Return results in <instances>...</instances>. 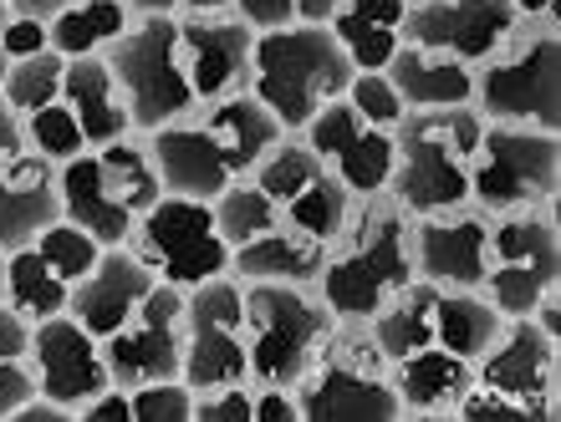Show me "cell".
I'll use <instances>...</instances> for the list:
<instances>
[{
	"instance_id": "cell-10",
	"label": "cell",
	"mask_w": 561,
	"mask_h": 422,
	"mask_svg": "<svg viewBox=\"0 0 561 422\" xmlns=\"http://www.w3.org/2000/svg\"><path fill=\"white\" fill-rule=\"evenodd\" d=\"M495 306L474 291H449L434 280H409L378 316L368 320L383 356H409V351H455L465 362H480L490 336L501 331Z\"/></svg>"
},
{
	"instance_id": "cell-35",
	"label": "cell",
	"mask_w": 561,
	"mask_h": 422,
	"mask_svg": "<svg viewBox=\"0 0 561 422\" xmlns=\"http://www.w3.org/2000/svg\"><path fill=\"white\" fill-rule=\"evenodd\" d=\"M255 392L251 382H225V387H199L194 392L190 422H251Z\"/></svg>"
},
{
	"instance_id": "cell-33",
	"label": "cell",
	"mask_w": 561,
	"mask_h": 422,
	"mask_svg": "<svg viewBox=\"0 0 561 422\" xmlns=\"http://www.w3.org/2000/svg\"><path fill=\"white\" fill-rule=\"evenodd\" d=\"M347 103L357 107V113L368 117L373 128H399L403 117H409V103L399 97V87L388 82L383 72H353V82H347V92H342Z\"/></svg>"
},
{
	"instance_id": "cell-24",
	"label": "cell",
	"mask_w": 561,
	"mask_h": 422,
	"mask_svg": "<svg viewBox=\"0 0 561 422\" xmlns=\"http://www.w3.org/2000/svg\"><path fill=\"white\" fill-rule=\"evenodd\" d=\"M393 392H399L403 422H449L455 402L474 382V362L455 351H409L393 356Z\"/></svg>"
},
{
	"instance_id": "cell-6",
	"label": "cell",
	"mask_w": 561,
	"mask_h": 422,
	"mask_svg": "<svg viewBox=\"0 0 561 422\" xmlns=\"http://www.w3.org/2000/svg\"><path fill=\"white\" fill-rule=\"evenodd\" d=\"M353 72L357 67L327 26L261 31L251 46V97L286 132H301L327 103H337Z\"/></svg>"
},
{
	"instance_id": "cell-26",
	"label": "cell",
	"mask_w": 561,
	"mask_h": 422,
	"mask_svg": "<svg viewBox=\"0 0 561 422\" xmlns=\"http://www.w3.org/2000/svg\"><path fill=\"white\" fill-rule=\"evenodd\" d=\"M383 77L399 87L409 113H419V107H470L474 97V67L444 57L434 46L403 42L393 51V61L383 67Z\"/></svg>"
},
{
	"instance_id": "cell-11",
	"label": "cell",
	"mask_w": 561,
	"mask_h": 422,
	"mask_svg": "<svg viewBox=\"0 0 561 422\" xmlns=\"http://www.w3.org/2000/svg\"><path fill=\"white\" fill-rule=\"evenodd\" d=\"M245 291V366L251 382L296 387L311 366L322 336L332 331V310L317 285H280V280H240Z\"/></svg>"
},
{
	"instance_id": "cell-12",
	"label": "cell",
	"mask_w": 561,
	"mask_h": 422,
	"mask_svg": "<svg viewBox=\"0 0 561 422\" xmlns=\"http://www.w3.org/2000/svg\"><path fill=\"white\" fill-rule=\"evenodd\" d=\"M470 204L490 214L561 204V132L485 122L470 163Z\"/></svg>"
},
{
	"instance_id": "cell-36",
	"label": "cell",
	"mask_w": 561,
	"mask_h": 422,
	"mask_svg": "<svg viewBox=\"0 0 561 422\" xmlns=\"http://www.w3.org/2000/svg\"><path fill=\"white\" fill-rule=\"evenodd\" d=\"M36 397V372H31V356H11L0 362V422H11L15 412Z\"/></svg>"
},
{
	"instance_id": "cell-49",
	"label": "cell",
	"mask_w": 561,
	"mask_h": 422,
	"mask_svg": "<svg viewBox=\"0 0 561 422\" xmlns=\"http://www.w3.org/2000/svg\"><path fill=\"white\" fill-rule=\"evenodd\" d=\"M5 72H11V57L0 51V87H5Z\"/></svg>"
},
{
	"instance_id": "cell-8",
	"label": "cell",
	"mask_w": 561,
	"mask_h": 422,
	"mask_svg": "<svg viewBox=\"0 0 561 422\" xmlns=\"http://www.w3.org/2000/svg\"><path fill=\"white\" fill-rule=\"evenodd\" d=\"M485 117L474 107H419L393 128V184L388 194L409 214L470 199V163Z\"/></svg>"
},
{
	"instance_id": "cell-31",
	"label": "cell",
	"mask_w": 561,
	"mask_h": 422,
	"mask_svg": "<svg viewBox=\"0 0 561 422\" xmlns=\"http://www.w3.org/2000/svg\"><path fill=\"white\" fill-rule=\"evenodd\" d=\"M61 77H67V57H61L57 46H46V51H36V57L11 61L0 97H5V103H11L21 117H26V113H36V107L57 103V97H61Z\"/></svg>"
},
{
	"instance_id": "cell-28",
	"label": "cell",
	"mask_w": 561,
	"mask_h": 422,
	"mask_svg": "<svg viewBox=\"0 0 561 422\" xmlns=\"http://www.w3.org/2000/svg\"><path fill=\"white\" fill-rule=\"evenodd\" d=\"M327 245L291 230H271L251 245L230 249V276L236 280H280V285H317Z\"/></svg>"
},
{
	"instance_id": "cell-18",
	"label": "cell",
	"mask_w": 561,
	"mask_h": 422,
	"mask_svg": "<svg viewBox=\"0 0 561 422\" xmlns=\"http://www.w3.org/2000/svg\"><path fill=\"white\" fill-rule=\"evenodd\" d=\"M301 138H307L311 153L342 178V189L353 194V199L388 194V184H393V132L373 128L347 97L327 103L322 113L301 128Z\"/></svg>"
},
{
	"instance_id": "cell-50",
	"label": "cell",
	"mask_w": 561,
	"mask_h": 422,
	"mask_svg": "<svg viewBox=\"0 0 561 422\" xmlns=\"http://www.w3.org/2000/svg\"><path fill=\"white\" fill-rule=\"evenodd\" d=\"M5 21H11V0H0V31H5Z\"/></svg>"
},
{
	"instance_id": "cell-3",
	"label": "cell",
	"mask_w": 561,
	"mask_h": 422,
	"mask_svg": "<svg viewBox=\"0 0 561 422\" xmlns=\"http://www.w3.org/2000/svg\"><path fill=\"white\" fill-rule=\"evenodd\" d=\"M409 280H419L414 214L393 194L353 199L317 270V295L327 301V310L347 320H373Z\"/></svg>"
},
{
	"instance_id": "cell-7",
	"label": "cell",
	"mask_w": 561,
	"mask_h": 422,
	"mask_svg": "<svg viewBox=\"0 0 561 422\" xmlns=\"http://www.w3.org/2000/svg\"><path fill=\"white\" fill-rule=\"evenodd\" d=\"M470 107L485 122L561 132V26L557 15H520L516 31L474 67Z\"/></svg>"
},
{
	"instance_id": "cell-44",
	"label": "cell",
	"mask_w": 561,
	"mask_h": 422,
	"mask_svg": "<svg viewBox=\"0 0 561 422\" xmlns=\"http://www.w3.org/2000/svg\"><path fill=\"white\" fill-rule=\"evenodd\" d=\"M11 422H77V418H72V412H67V408H61V402H51V397H42V392H36V397H31V402H26V408L15 412Z\"/></svg>"
},
{
	"instance_id": "cell-21",
	"label": "cell",
	"mask_w": 561,
	"mask_h": 422,
	"mask_svg": "<svg viewBox=\"0 0 561 422\" xmlns=\"http://www.w3.org/2000/svg\"><path fill=\"white\" fill-rule=\"evenodd\" d=\"M516 21L520 15L511 0H409L403 42L434 46L465 67H480L516 31Z\"/></svg>"
},
{
	"instance_id": "cell-2",
	"label": "cell",
	"mask_w": 561,
	"mask_h": 422,
	"mask_svg": "<svg viewBox=\"0 0 561 422\" xmlns=\"http://www.w3.org/2000/svg\"><path fill=\"white\" fill-rule=\"evenodd\" d=\"M280 122L255 103L251 92H230L220 103H205L194 113L144 132L153 168L163 178V194L205 199L215 204L236 178H245L255 163L266 159L280 138Z\"/></svg>"
},
{
	"instance_id": "cell-17",
	"label": "cell",
	"mask_w": 561,
	"mask_h": 422,
	"mask_svg": "<svg viewBox=\"0 0 561 422\" xmlns=\"http://www.w3.org/2000/svg\"><path fill=\"white\" fill-rule=\"evenodd\" d=\"M103 362L113 387H123V392H134L144 382L179 377V366H184V291L159 280L144 306L118 331L103 336Z\"/></svg>"
},
{
	"instance_id": "cell-47",
	"label": "cell",
	"mask_w": 561,
	"mask_h": 422,
	"mask_svg": "<svg viewBox=\"0 0 561 422\" xmlns=\"http://www.w3.org/2000/svg\"><path fill=\"white\" fill-rule=\"evenodd\" d=\"M72 0H11V15H31V21H51L57 11H67Z\"/></svg>"
},
{
	"instance_id": "cell-42",
	"label": "cell",
	"mask_w": 561,
	"mask_h": 422,
	"mask_svg": "<svg viewBox=\"0 0 561 422\" xmlns=\"http://www.w3.org/2000/svg\"><path fill=\"white\" fill-rule=\"evenodd\" d=\"M77 422H134V408H128V392L123 387H107V392H98L82 408V418Z\"/></svg>"
},
{
	"instance_id": "cell-9",
	"label": "cell",
	"mask_w": 561,
	"mask_h": 422,
	"mask_svg": "<svg viewBox=\"0 0 561 422\" xmlns=\"http://www.w3.org/2000/svg\"><path fill=\"white\" fill-rule=\"evenodd\" d=\"M163 194L144 132H128L118 143L82 148L72 163H61V219L88 230L98 245H123L134 219Z\"/></svg>"
},
{
	"instance_id": "cell-30",
	"label": "cell",
	"mask_w": 561,
	"mask_h": 422,
	"mask_svg": "<svg viewBox=\"0 0 561 422\" xmlns=\"http://www.w3.org/2000/svg\"><path fill=\"white\" fill-rule=\"evenodd\" d=\"M67 301H72V285L31 245L5 255V306H15L26 320H51L67 310Z\"/></svg>"
},
{
	"instance_id": "cell-15",
	"label": "cell",
	"mask_w": 561,
	"mask_h": 422,
	"mask_svg": "<svg viewBox=\"0 0 561 422\" xmlns=\"http://www.w3.org/2000/svg\"><path fill=\"white\" fill-rule=\"evenodd\" d=\"M251 178L266 189L280 224L317 239V245H327L342 230L347 209H353V194L342 189V178L311 153L301 132H280L276 148L251 168Z\"/></svg>"
},
{
	"instance_id": "cell-48",
	"label": "cell",
	"mask_w": 561,
	"mask_h": 422,
	"mask_svg": "<svg viewBox=\"0 0 561 422\" xmlns=\"http://www.w3.org/2000/svg\"><path fill=\"white\" fill-rule=\"evenodd\" d=\"M516 15H557V0H511Z\"/></svg>"
},
{
	"instance_id": "cell-27",
	"label": "cell",
	"mask_w": 561,
	"mask_h": 422,
	"mask_svg": "<svg viewBox=\"0 0 561 422\" xmlns=\"http://www.w3.org/2000/svg\"><path fill=\"white\" fill-rule=\"evenodd\" d=\"M403 26H409V0H342L337 15L327 21L357 72H383L403 46Z\"/></svg>"
},
{
	"instance_id": "cell-20",
	"label": "cell",
	"mask_w": 561,
	"mask_h": 422,
	"mask_svg": "<svg viewBox=\"0 0 561 422\" xmlns=\"http://www.w3.org/2000/svg\"><path fill=\"white\" fill-rule=\"evenodd\" d=\"M490 209L480 204H449V209H428L414 214V270L419 280L449 285V291H474L485 280L490 260Z\"/></svg>"
},
{
	"instance_id": "cell-23",
	"label": "cell",
	"mask_w": 561,
	"mask_h": 422,
	"mask_svg": "<svg viewBox=\"0 0 561 422\" xmlns=\"http://www.w3.org/2000/svg\"><path fill=\"white\" fill-rule=\"evenodd\" d=\"M153 285H159V276H153L148 265L134 260V249H128V245H107L103 260L92 265V276L72 291L67 310H72V316L82 320L98 341H103L107 331H118L123 320L144 306L148 295H153Z\"/></svg>"
},
{
	"instance_id": "cell-39",
	"label": "cell",
	"mask_w": 561,
	"mask_h": 422,
	"mask_svg": "<svg viewBox=\"0 0 561 422\" xmlns=\"http://www.w3.org/2000/svg\"><path fill=\"white\" fill-rule=\"evenodd\" d=\"M230 15H240V21L261 36V31L296 26V0H236V5H230Z\"/></svg>"
},
{
	"instance_id": "cell-43",
	"label": "cell",
	"mask_w": 561,
	"mask_h": 422,
	"mask_svg": "<svg viewBox=\"0 0 561 422\" xmlns=\"http://www.w3.org/2000/svg\"><path fill=\"white\" fill-rule=\"evenodd\" d=\"M26 153V128H21V113H15L5 97H0V163Z\"/></svg>"
},
{
	"instance_id": "cell-46",
	"label": "cell",
	"mask_w": 561,
	"mask_h": 422,
	"mask_svg": "<svg viewBox=\"0 0 561 422\" xmlns=\"http://www.w3.org/2000/svg\"><path fill=\"white\" fill-rule=\"evenodd\" d=\"M342 0H296V26H327Z\"/></svg>"
},
{
	"instance_id": "cell-25",
	"label": "cell",
	"mask_w": 561,
	"mask_h": 422,
	"mask_svg": "<svg viewBox=\"0 0 561 422\" xmlns=\"http://www.w3.org/2000/svg\"><path fill=\"white\" fill-rule=\"evenodd\" d=\"M61 103L72 107V117L82 122V138L88 148L118 143L134 128V113H128V97H123L118 77L107 67V57H67V77H61Z\"/></svg>"
},
{
	"instance_id": "cell-40",
	"label": "cell",
	"mask_w": 561,
	"mask_h": 422,
	"mask_svg": "<svg viewBox=\"0 0 561 422\" xmlns=\"http://www.w3.org/2000/svg\"><path fill=\"white\" fill-rule=\"evenodd\" d=\"M236 0H128L134 15H230Z\"/></svg>"
},
{
	"instance_id": "cell-4",
	"label": "cell",
	"mask_w": 561,
	"mask_h": 422,
	"mask_svg": "<svg viewBox=\"0 0 561 422\" xmlns=\"http://www.w3.org/2000/svg\"><path fill=\"white\" fill-rule=\"evenodd\" d=\"M561 412V341L531 316L501 320L474 362V382L449 422H557Z\"/></svg>"
},
{
	"instance_id": "cell-1",
	"label": "cell",
	"mask_w": 561,
	"mask_h": 422,
	"mask_svg": "<svg viewBox=\"0 0 561 422\" xmlns=\"http://www.w3.org/2000/svg\"><path fill=\"white\" fill-rule=\"evenodd\" d=\"M255 31L240 15H134L103 57L118 77L138 132L230 92H251Z\"/></svg>"
},
{
	"instance_id": "cell-38",
	"label": "cell",
	"mask_w": 561,
	"mask_h": 422,
	"mask_svg": "<svg viewBox=\"0 0 561 422\" xmlns=\"http://www.w3.org/2000/svg\"><path fill=\"white\" fill-rule=\"evenodd\" d=\"M251 392H255L251 422H301V402H296V387H276V382H251Z\"/></svg>"
},
{
	"instance_id": "cell-5",
	"label": "cell",
	"mask_w": 561,
	"mask_h": 422,
	"mask_svg": "<svg viewBox=\"0 0 561 422\" xmlns=\"http://www.w3.org/2000/svg\"><path fill=\"white\" fill-rule=\"evenodd\" d=\"M301 422H403L393 366L368 320L337 316L311 366L296 377Z\"/></svg>"
},
{
	"instance_id": "cell-32",
	"label": "cell",
	"mask_w": 561,
	"mask_h": 422,
	"mask_svg": "<svg viewBox=\"0 0 561 422\" xmlns=\"http://www.w3.org/2000/svg\"><path fill=\"white\" fill-rule=\"evenodd\" d=\"M21 128H26V148L31 153H42L46 163H72L82 148H88V138H82V122L72 117V107L61 103H46V107H36V113H26L21 117Z\"/></svg>"
},
{
	"instance_id": "cell-22",
	"label": "cell",
	"mask_w": 561,
	"mask_h": 422,
	"mask_svg": "<svg viewBox=\"0 0 561 422\" xmlns=\"http://www.w3.org/2000/svg\"><path fill=\"white\" fill-rule=\"evenodd\" d=\"M61 219V168L42 153H15L0 163V249L31 245L46 224Z\"/></svg>"
},
{
	"instance_id": "cell-29",
	"label": "cell",
	"mask_w": 561,
	"mask_h": 422,
	"mask_svg": "<svg viewBox=\"0 0 561 422\" xmlns=\"http://www.w3.org/2000/svg\"><path fill=\"white\" fill-rule=\"evenodd\" d=\"M128 26H134L128 0H72L67 11H57L46 21L51 46L61 57H103Z\"/></svg>"
},
{
	"instance_id": "cell-51",
	"label": "cell",
	"mask_w": 561,
	"mask_h": 422,
	"mask_svg": "<svg viewBox=\"0 0 561 422\" xmlns=\"http://www.w3.org/2000/svg\"><path fill=\"white\" fill-rule=\"evenodd\" d=\"M0 301H5V249H0Z\"/></svg>"
},
{
	"instance_id": "cell-41",
	"label": "cell",
	"mask_w": 561,
	"mask_h": 422,
	"mask_svg": "<svg viewBox=\"0 0 561 422\" xmlns=\"http://www.w3.org/2000/svg\"><path fill=\"white\" fill-rule=\"evenodd\" d=\"M31 331H36V320H26L15 306L0 301V362H11V356H31Z\"/></svg>"
},
{
	"instance_id": "cell-19",
	"label": "cell",
	"mask_w": 561,
	"mask_h": 422,
	"mask_svg": "<svg viewBox=\"0 0 561 422\" xmlns=\"http://www.w3.org/2000/svg\"><path fill=\"white\" fill-rule=\"evenodd\" d=\"M31 372H36V392L61 402L72 418H82L92 397L113 387L103 362V341L72 310L36 320V331H31Z\"/></svg>"
},
{
	"instance_id": "cell-37",
	"label": "cell",
	"mask_w": 561,
	"mask_h": 422,
	"mask_svg": "<svg viewBox=\"0 0 561 422\" xmlns=\"http://www.w3.org/2000/svg\"><path fill=\"white\" fill-rule=\"evenodd\" d=\"M46 46H51V31H46V21H31V15H11L5 31H0V51H5L11 61L36 57V51H46Z\"/></svg>"
},
{
	"instance_id": "cell-14",
	"label": "cell",
	"mask_w": 561,
	"mask_h": 422,
	"mask_svg": "<svg viewBox=\"0 0 561 422\" xmlns=\"http://www.w3.org/2000/svg\"><path fill=\"white\" fill-rule=\"evenodd\" d=\"M561 285V219L551 209H516L490 219V260H485V295L495 316H531L536 301Z\"/></svg>"
},
{
	"instance_id": "cell-13",
	"label": "cell",
	"mask_w": 561,
	"mask_h": 422,
	"mask_svg": "<svg viewBox=\"0 0 561 422\" xmlns=\"http://www.w3.org/2000/svg\"><path fill=\"white\" fill-rule=\"evenodd\" d=\"M123 245L134 249V260L148 265L163 285L174 291H194L205 280L230 276V245L220 239L215 224V204L205 199H184V194H159L144 214L134 219V230Z\"/></svg>"
},
{
	"instance_id": "cell-16",
	"label": "cell",
	"mask_w": 561,
	"mask_h": 422,
	"mask_svg": "<svg viewBox=\"0 0 561 422\" xmlns=\"http://www.w3.org/2000/svg\"><path fill=\"white\" fill-rule=\"evenodd\" d=\"M179 377L199 387L251 382L245 366V291L236 276L205 280L184 291V366Z\"/></svg>"
},
{
	"instance_id": "cell-34",
	"label": "cell",
	"mask_w": 561,
	"mask_h": 422,
	"mask_svg": "<svg viewBox=\"0 0 561 422\" xmlns=\"http://www.w3.org/2000/svg\"><path fill=\"white\" fill-rule=\"evenodd\" d=\"M134 422H190L194 412V387L184 377H163V382H144L128 392Z\"/></svg>"
},
{
	"instance_id": "cell-45",
	"label": "cell",
	"mask_w": 561,
	"mask_h": 422,
	"mask_svg": "<svg viewBox=\"0 0 561 422\" xmlns=\"http://www.w3.org/2000/svg\"><path fill=\"white\" fill-rule=\"evenodd\" d=\"M531 320H536V326H541L547 336H557V341H561V285H557V291H547L541 301H536Z\"/></svg>"
}]
</instances>
